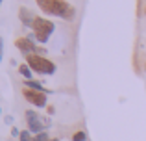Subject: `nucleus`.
Masks as SVG:
<instances>
[{
  "label": "nucleus",
  "mask_w": 146,
  "mask_h": 141,
  "mask_svg": "<svg viewBox=\"0 0 146 141\" xmlns=\"http://www.w3.org/2000/svg\"><path fill=\"white\" fill-rule=\"evenodd\" d=\"M35 4L44 15L50 17H57L67 22L76 19V7L67 0H35Z\"/></svg>",
  "instance_id": "obj_1"
},
{
  "label": "nucleus",
  "mask_w": 146,
  "mask_h": 141,
  "mask_svg": "<svg viewBox=\"0 0 146 141\" xmlns=\"http://www.w3.org/2000/svg\"><path fill=\"white\" fill-rule=\"evenodd\" d=\"M32 32H33V39L37 43L44 45V43H48L52 33L56 32V24L46 17H35V21L32 24Z\"/></svg>",
  "instance_id": "obj_2"
},
{
  "label": "nucleus",
  "mask_w": 146,
  "mask_h": 141,
  "mask_svg": "<svg viewBox=\"0 0 146 141\" xmlns=\"http://www.w3.org/2000/svg\"><path fill=\"white\" fill-rule=\"evenodd\" d=\"M26 63H28V67L32 69L33 72H37V74H54V72L57 71L56 63L52 61V59L44 58L43 54H30L26 56Z\"/></svg>",
  "instance_id": "obj_3"
},
{
  "label": "nucleus",
  "mask_w": 146,
  "mask_h": 141,
  "mask_svg": "<svg viewBox=\"0 0 146 141\" xmlns=\"http://www.w3.org/2000/svg\"><path fill=\"white\" fill-rule=\"evenodd\" d=\"M26 115V124H28V130L32 132V134H41V132H44V128L50 124L48 119H41L39 115H37L33 110H28V112L24 113Z\"/></svg>",
  "instance_id": "obj_4"
},
{
  "label": "nucleus",
  "mask_w": 146,
  "mask_h": 141,
  "mask_svg": "<svg viewBox=\"0 0 146 141\" xmlns=\"http://www.w3.org/2000/svg\"><path fill=\"white\" fill-rule=\"evenodd\" d=\"M22 97H24L26 102H30L32 106H35V108H46V93L44 91H33V89H28V87H24L22 89Z\"/></svg>",
  "instance_id": "obj_5"
},
{
  "label": "nucleus",
  "mask_w": 146,
  "mask_h": 141,
  "mask_svg": "<svg viewBox=\"0 0 146 141\" xmlns=\"http://www.w3.org/2000/svg\"><path fill=\"white\" fill-rule=\"evenodd\" d=\"M15 47H17L24 56L41 54V48L35 47V43L32 41V37H19V39H15Z\"/></svg>",
  "instance_id": "obj_6"
},
{
  "label": "nucleus",
  "mask_w": 146,
  "mask_h": 141,
  "mask_svg": "<svg viewBox=\"0 0 146 141\" xmlns=\"http://www.w3.org/2000/svg\"><path fill=\"white\" fill-rule=\"evenodd\" d=\"M35 17H37V15H33L32 11L28 9V7H21V9H19V19H21V22H22L24 26H28V28H32Z\"/></svg>",
  "instance_id": "obj_7"
},
{
  "label": "nucleus",
  "mask_w": 146,
  "mask_h": 141,
  "mask_svg": "<svg viewBox=\"0 0 146 141\" xmlns=\"http://www.w3.org/2000/svg\"><path fill=\"white\" fill-rule=\"evenodd\" d=\"M24 87H28V89H33V91H44V93H46L44 86L39 82V80H24Z\"/></svg>",
  "instance_id": "obj_8"
},
{
  "label": "nucleus",
  "mask_w": 146,
  "mask_h": 141,
  "mask_svg": "<svg viewBox=\"0 0 146 141\" xmlns=\"http://www.w3.org/2000/svg\"><path fill=\"white\" fill-rule=\"evenodd\" d=\"M19 72H21V76H24V80H33V71L28 67V63L19 65Z\"/></svg>",
  "instance_id": "obj_9"
},
{
  "label": "nucleus",
  "mask_w": 146,
  "mask_h": 141,
  "mask_svg": "<svg viewBox=\"0 0 146 141\" xmlns=\"http://www.w3.org/2000/svg\"><path fill=\"white\" fill-rule=\"evenodd\" d=\"M85 139H87V134L83 130H78L72 134V141H85Z\"/></svg>",
  "instance_id": "obj_10"
},
{
  "label": "nucleus",
  "mask_w": 146,
  "mask_h": 141,
  "mask_svg": "<svg viewBox=\"0 0 146 141\" xmlns=\"http://www.w3.org/2000/svg\"><path fill=\"white\" fill-rule=\"evenodd\" d=\"M19 141H33V136L30 130H22L21 132V138H19Z\"/></svg>",
  "instance_id": "obj_11"
},
{
  "label": "nucleus",
  "mask_w": 146,
  "mask_h": 141,
  "mask_svg": "<svg viewBox=\"0 0 146 141\" xmlns=\"http://www.w3.org/2000/svg\"><path fill=\"white\" fill-rule=\"evenodd\" d=\"M11 136H13V138H21V130H19V128H11Z\"/></svg>",
  "instance_id": "obj_12"
},
{
  "label": "nucleus",
  "mask_w": 146,
  "mask_h": 141,
  "mask_svg": "<svg viewBox=\"0 0 146 141\" xmlns=\"http://www.w3.org/2000/svg\"><path fill=\"white\" fill-rule=\"evenodd\" d=\"M6 123L7 124H13V117H11V115H6Z\"/></svg>",
  "instance_id": "obj_13"
},
{
  "label": "nucleus",
  "mask_w": 146,
  "mask_h": 141,
  "mask_svg": "<svg viewBox=\"0 0 146 141\" xmlns=\"http://www.w3.org/2000/svg\"><path fill=\"white\" fill-rule=\"evenodd\" d=\"M2 47H4V41H2V37H0V52H2Z\"/></svg>",
  "instance_id": "obj_14"
},
{
  "label": "nucleus",
  "mask_w": 146,
  "mask_h": 141,
  "mask_svg": "<svg viewBox=\"0 0 146 141\" xmlns=\"http://www.w3.org/2000/svg\"><path fill=\"white\" fill-rule=\"evenodd\" d=\"M143 15H144V17H146V6H144V9H143Z\"/></svg>",
  "instance_id": "obj_15"
},
{
  "label": "nucleus",
  "mask_w": 146,
  "mask_h": 141,
  "mask_svg": "<svg viewBox=\"0 0 146 141\" xmlns=\"http://www.w3.org/2000/svg\"><path fill=\"white\" fill-rule=\"evenodd\" d=\"M50 141H59V139H56V138H54V139H50Z\"/></svg>",
  "instance_id": "obj_16"
},
{
  "label": "nucleus",
  "mask_w": 146,
  "mask_h": 141,
  "mask_svg": "<svg viewBox=\"0 0 146 141\" xmlns=\"http://www.w3.org/2000/svg\"><path fill=\"white\" fill-rule=\"evenodd\" d=\"M0 59H2V52H0Z\"/></svg>",
  "instance_id": "obj_17"
},
{
  "label": "nucleus",
  "mask_w": 146,
  "mask_h": 141,
  "mask_svg": "<svg viewBox=\"0 0 146 141\" xmlns=\"http://www.w3.org/2000/svg\"><path fill=\"white\" fill-rule=\"evenodd\" d=\"M0 6H2V0H0Z\"/></svg>",
  "instance_id": "obj_18"
},
{
  "label": "nucleus",
  "mask_w": 146,
  "mask_h": 141,
  "mask_svg": "<svg viewBox=\"0 0 146 141\" xmlns=\"http://www.w3.org/2000/svg\"><path fill=\"white\" fill-rule=\"evenodd\" d=\"M0 113H2V112H0Z\"/></svg>",
  "instance_id": "obj_19"
}]
</instances>
